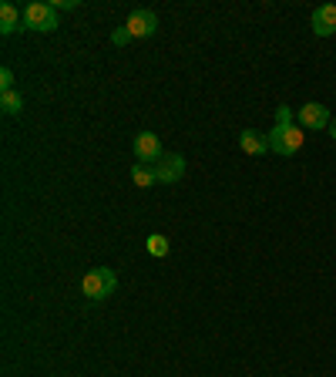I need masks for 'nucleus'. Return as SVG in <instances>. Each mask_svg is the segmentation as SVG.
Listing matches in <instances>:
<instances>
[{"label":"nucleus","instance_id":"obj_1","mask_svg":"<svg viewBox=\"0 0 336 377\" xmlns=\"http://www.w3.org/2000/svg\"><path fill=\"white\" fill-rule=\"evenodd\" d=\"M266 138H269V152H276V155H296L303 148V142H306V129L303 125H272V131Z\"/></svg>","mask_w":336,"mask_h":377},{"label":"nucleus","instance_id":"obj_2","mask_svg":"<svg viewBox=\"0 0 336 377\" xmlns=\"http://www.w3.org/2000/svg\"><path fill=\"white\" fill-rule=\"evenodd\" d=\"M115 290H118V276H115V270H108V266H94V270H88L84 280H81V293L88 300H108Z\"/></svg>","mask_w":336,"mask_h":377},{"label":"nucleus","instance_id":"obj_3","mask_svg":"<svg viewBox=\"0 0 336 377\" xmlns=\"http://www.w3.org/2000/svg\"><path fill=\"white\" fill-rule=\"evenodd\" d=\"M61 21H57V7L54 4H44V0H34L24 7V31H40V34H51L57 31Z\"/></svg>","mask_w":336,"mask_h":377},{"label":"nucleus","instance_id":"obj_4","mask_svg":"<svg viewBox=\"0 0 336 377\" xmlns=\"http://www.w3.org/2000/svg\"><path fill=\"white\" fill-rule=\"evenodd\" d=\"M131 152H135V158H138L142 165H152V169H155L158 162H162V155H165L162 138H158L155 131H138L135 142H131Z\"/></svg>","mask_w":336,"mask_h":377},{"label":"nucleus","instance_id":"obj_5","mask_svg":"<svg viewBox=\"0 0 336 377\" xmlns=\"http://www.w3.org/2000/svg\"><path fill=\"white\" fill-rule=\"evenodd\" d=\"M299 125L306 131H320V129H330V121H333V115H330V108L320 102H306L303 108L296 111Z\"/></svg>","mask_w":336,"mask_h":377},{"label":"nucleus","instance_id":"obj_6","mask_svg":"<svg viewBox=\"0 0 336 377\" xmlns=\"http://www.w3.org/2000/svg\"><path fill=\"white\" fill-rule=\"evenodd\" d=\"M181 175H185V158L181 155H162V162L155 165V179L162 185H175L181 182Z\"/></svg>","mask_w":336,"mask_h":377},{"label":"nucleus","instance_id":"obj_7","mask_svg":"<svg viewBox=\"0 0 336 377\" xmlns=\"http://www.w3.org/2000/svg\"><path fill=\"white\" fill-rule=\"evenodd\" d=\"M313 34L316 38H333L336 34V4H320L313 11Z\"/></svg>","mask_w":336,"mask_h":377},{"label":"nucleus","instance_id":"obj_8","mask_svg":"<svg viewBox=\"0 0 336 377\" xmlns=\"http://www.w3.org/2000/svg\"><path fill=\"white\" fill-rule=\"evenodd\" d=\"M125 27H128L131 40L135 38H152V34L158 31V17H155V11H135Z\"/></svg>","mask_w":336,"mask_h":377},{"label":"nucleus","instance_id":"obj_9","mask_svg":"<svg viewBox=\"0 0 336 377\" xmlns=\"http://www.w3.org/2000/svg\"><path fill=\"white\" fill-rule=\"evenodd\" d=\"M239 148L246 155H266L269 152V138L256 129H246V131H239Z\"/></svg>","mask_w":336,"mask_h":377},{"label":"nucleus","instance_id":"obj_10","mask_svg":"<svg viewBox=\"0 0 336 377\" xmlns=\"http://www.w3.org/2000/svg\"><path fill=\"white\" fill-rule=\"evenodd\" d=\"M13 31H24V13L11 0H4L0 4V34H13Z\"/></svg>","mask_w":336,"mask_h":377},{"label":"nucleus","instance_id":"obj_11","mask_svg":"<svg viewBox=\"0 0 336 377\" xmlns=\"http://www.w3.org/2000/svg\"><path fill=\"white\" fill-rule=\"evenodd\" d=\"M131 179H135V185H138V189H152V185L158 182L155 169H152V165H142V162H135V165H131Z\"/></svg>","mask_w":336,"mask_h":377},{"label":"nucleus","instance_id":"obj_12","mask_svg":"<svg viewBox=\"0 0 336 377\" xmlns=\"http://www.w3.org/2000/svg\"><path fill=\"white\" fill-rule=\"evenodd\" d=\"M0 108H4V115H21V111H24L21 92H4L0 94Z\"/></svg>","mask_w":336,"mask_h":377},{"label":"nucleus","instance_id":"obj_13","mask_svg":"<svg viewBox=\"0 0 336 377\" xmlns=\"http://www.w3.org/2000/svg\"><path fill=\"white\" fill-rule=\"evenodd\" d=\"M145 249H148V253H152V256H155V260H162V256H168V236H162V233H152L148 236V239H145Z\"/></svg>","mask_w":336,"mask_h":377},{"label":"nucleus","instance_id":"obj_14","mask_svg":"<svg viewBox=\"0 0 336 377\" xmlns=\"http://www.w3.org/2000/svg\"><path fill=\"white\" fill-rule=\"evenodd\" d=\"M276 125H296V115H293L289 104H279V108H276Z\"/></svg>","mask_w":336,"mask_h":377},{"label":"nucleus","instance_id":"obj_15","mask_svg":"<svg viewBox=\"0 0 336 377\" xmlns=\"http://www.w3.org/2000/svg\"><path fill=\"white\" fill-rule=\"evenodd\" d=\"M128 40H131L128 27H118L115 34H111V44H115V48H121V44H128Z\"/></svg>","mask_w":336,"mask_h":377},{"label":"nucleus","instance_id":"obj_16","mask_svg":"<svg viewBox=\"0 0 336 377\" xmlns=\"http://www.w3.org/2000/svg\"><path fill=\"white\" fill-rule=\"evenodd\" d=\"M0 88H4V92H13V71H11V67H4V71H0Z\"/></svg>","mask_w":336,"mask_h":377},{"label":"nucleus","instance_id":"obj_17","mask_svg":"<svg viewBox=\"0 0 336 377\" xmlns=\"http://www.w3.org/2000/svg\"><path fill=\"white\" fill-rule=\"evenodd\" d=\"M54 7H57V11H74L78 0H54Z\"/></svg>","mask_w":336,"mask_h":377},{"label":"nucleus","instance_id":"obj_18","mask_svg":"<svg viewBox=\"0 0 336 377\" xmlns=\"http://www.w3.org/2000/svg\"><path fill=\"white\" fill-rule=\"evenodd\" d=\"M330 138L336 142V115H333V121H330Z\"/></svg>","mask_w":336,"mask_h":377}]
</instances>
